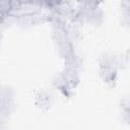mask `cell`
I'll list each match as a JSON object with an SVG mask.
<instances>
[{
    "label": "cell",
    "instance_id": "30bf717a",
    "mask_svg": "<svg viewBox=\"0 0 130 130\" xmlns=\"http://www.w3.org/2000/svg\"><path fill=\"white\" fill-rule=\"evenodd\" d=\"M0 39H1V35H0Z\"/></svg>",
    "mask_w": 130,
    "mask_h": 130
},
{
    "label": "cell",
    "instance_id": "52a82bcc",
    "mask_svg": "<svg viewBox=\"0 0 130 130\" xmlns=\"http://www.w3.org/2000/svg\"><path fill=\"white\" fill-rule=\"evenodd\" d=\"M10 5H11V10H18L22 6L19 0H10Z\"/></svg>",
    "mask_w": 130,
    "mask_h": 130
},
{
    "label": "cell",
    "instance_id": "8992f818",
    "mask_svg": "<svg viewBox=\"0 0 130 130\" xmlns=\"http://www.w3.org/2000/svg\"><path fill=\"white\" fill-rule=\"evenodd\" d=\"M44 3L45 6L53 8V7H57L61 3V0H44Z\"/></svg>",
    "mask_w": 130,
    "mask_h": 130
},
{
    "label": "cell",
    "instance_id": "277c9868",
    "mask_svg": "<svg viewBox=\"0 0 130 130\" xmlns=\"http://www.w3.org/2000/svg\"><path fill=\"white\" fill-rule=\"evenodd\" d=\"M53 35H54V39H55L56 41H58V44L61 43V42L66 41V34H65V30H64L62 27H60V26H58V27H56V28L54 29Z\"/></svg>",
    "mask_w": 130,
    "mask_h": 130
},
{
    "label": "cell",
    "instance_id": "3957f363",
    "mask_svg": "<svg viewBox=\"0 0 130 130\" xmlns=\"http://www.w3.org/2000/svg\"><path fill=\"white\" fill-rule=\"evenodd\" d=\"M98 4H99V0H83L82 1V11L85 13H89L93 10H95V8H98Z\"/></svg>",
    "mask_w": 130,
    "mask_h": 130
},
{
    "label": "cell",
    "instance_id": "5b68a950",
    "mask_svg": "<svg viewBox=\"0 0 130 130\" xmlns=\"http://www.w3.org/2000/svg\"><path fill=\"white\" fill-rule=\"evenodd\" d=\"M0 11L4 14H7L11 11L10 0H0Z\"/></svg>",
    "mask_w": 130,
    "mask_h": 130
},
{
    "label": "cell",
    "instance_id": "ba28073f",
    "mask_svg": "<svg viewBox=\"0 0 130 130\" xmlns=\"http://www.w3.org/2000/svg\"><path fill=\"white\" fill-rule=\"evenodd\" d=\"M20 3L23 5V4H30V3H34V0H19Z\"/></svg>",
    "mask_w": 130,
    "mask_h": 130
},
{
    "label": "cell",
    "instance_id": "8fae6325",
    "mask_svg": "<svg viewBox=\"0 0 130 130\" xmlns=\"http://www.w3.org/2000/svg\"><path fill=\"white\" fill-rule=\"evenodd\" d=\"M80 1H83V0H80Z\"/></svg>",
    "mask_w": 130,
    "mask_h": 130
},
{
    "label": "cell",
    "instance_id": "9c48e42d",
    "mask_svg": "<svg viewBox=\"0 0 130 130\" xmlns=\"http://www.w3.org/2000/svg\"><path fill=\"white\" fill-rule=\"evenodd\" d=\"M4 17H5V14H4V13H2V12L0 11V24L3 22V20H4Z\"/></svg>",
    "mask_w": 130,
    "mask_h": 130
},
{
    "label": "cell",
    "instance_id": "6da1fadb",
    "mask_svg": "<svg viewBox=\"0 0 130 130\" xmlns=\"http://www.w3.org/2000/svg\"><path fill=\"white\" fill-rule=\"evenodd\" d=\"M101 76L107 83L114 82L117 75V69L113 62V59L110 61H106L105 63L101 64Z\"/></svg>",
    "mask_w": 130,
    "mask_h": 130
},
{
    "label": "cell",
    "instance_id": "7a4b0ae2",
    "mask_svg": "<svg viewBox=\"0 0 130 130\" xmlns=\"http://www.w3.org/2000/svg\"><path fill=\"white\" fill-rule=\"evenodd\" d=\"M58 51H59V54L60 56L65 59L66 61L70 60L71 58L74 57V51H73V47L71 45V43L69 41H64V42H61L58 44Z\"/></svg>",
    "mask_w": 130,
    "mask_h": 130
}]
</instances>
